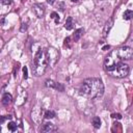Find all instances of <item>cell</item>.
I'll return each instance as SVG.
<instances>
[{
	"mask_svg": "<svg viewBox=\"0 0 133 133\" xmlns=\"http://www.w3.org/2000/svg\"><path fill=\"white\" fill-rule=\"evenodd\" d=\"M112 117H116V118H122V115L120 113H117V114H112Z\"/></svg>",
	"mask_w": 133,
	"mask_h": 133,
	"instance_id": "cell-26",
	"label": "cell"
},
{
	"mask_svg": "<svg viewBox=\"0 0 133 133\" xmlns=\"http://www.w3.org/2000/svg\"><path fill=\"white\" fill-rule=\"evenodd\" d=\"M44 116L46 118H48V120H50V118H53L55 116V113H54V111H52V110H47L46 112L44 113Z\"/></svg>",
	"mask_w": 133,
	"mask_h": 133,
	"instance_id": "cell-14",
	"label": "cell"
},
{
	"mask_svg": "<svg viewBox=\"0 0 133 133\" xmlns=\"http://www.w3.org/2000/svg\"><path fill=\"white\" fill-rule=\"evenodd\" d=\"M47 1H48V3H49V4H53L55 0H47Z\"/></svg>",
	"mask_w": 133,
	"mask_h": 133,
	"instance_id": "cell-28",
	"label": "cell"
},
{
	"mask_svg": "<svg viewBox=\"0 0 133 133\" xmlns=\"http://www.w3.org/2000/svg\"><path fill=\"white\" fill-rule=\"evenodd\" d=\"M71 1H72V2H78L79 0H71Z\"/></svg>",
	"mask_w": 133,
	"mask_h": 133,
	"instance_id": "cell-29",
	"label": "cell"
},
{
	"mask_svg": "<svg viewBox=\"0 0 133 133\" xmlns=\"http://www.w3.org/2000/svg\"><path fill=\"white\" fill-rule=\"evenodd\" d=\"M92 124H93V126H94L96 129L100 128V127H101V120H100V117L95 116L93 120H92Z\"/></svg>",
	"mask_w": 133,
	"mask_h": 133,
	"instance_id": "cell-13",
	"label": "cell"
},
{
	"mask_svg": "<svg viewBox=\"0 0 133 133\" xmlns=\"http://www.w3.org/2000/svg\"><path fill=\"white\" fill-rule=\"evenodd\" d=\"M74 19L72 17H68L66 20V23H65V28L67 30H72L73 27H74Z\"/></svg>",
	"mask_w": 133,
	"mask_h": 133,
	"instance_id": "cell-11",
	"label": "cell"
},
{
	"mask_svg": "<svg viewBox=\"0 0 133 133\" xmlns=\"http://www.w3.org/2000/svg\"><path fill=\"white\" fill-rule=\"evenodd\" d=\"M104 69L110 76L115 78H125L129 74V66L118 57L115 50L111 51L105 58Z\"/></svg>",
	"mask_w": 133,
	"mask_h": 133,
	"instance_id": "cell-1",
	"label": "cell"
},
{
	"mask_svg": "<svg viewBox=\"0 0 133 133\" xmlns=\"http://www.w3.org/2000/svg\"><path fill=\"white\" fill-rule=\"evenodd\" d=\"M112 25H113V19L112 18H110L106 23H105V26H104V30H103V37H106L107 34H108V32L110 31V29H111V27H112Z\"/></svg>",
	"mask_w": 133,
	"mask_h": 133,
	"instance_id": "cell-9",
	"label": "cell"
},
{
	"mask_svg": "<svg viewBox=\"0 0 133 133\" xmlns=\"http://www.w3.org/2000/svg\"><path fill=\"white\" fill-rule=\"evenodd\" d=\"M8 118H9V120H11V118H12V116H11V115H6V116H0V125H1V124H3V123L5 122V120H8Z\"/></svg>",
	"mask_w": 133,
	"mask_h": 133,
	"instance_id": "cell-21",
	"label": "cell"
},
{
	"mask_svg": "<svg viewBox=\"0 0 133 133\" xmlns=\"http://www.w3.org/2000/svg\"><path fill=\"white\" fill-rule=\"evenodd\" d=\"M65 46H67L68 48L71 47V39H70V38H66L65 39Z\"/></svg>",
	"mask_w": 133,
	"mask_h": 133,
	"instance_id": "cell-22",
	"label": "cell"
},
{
	"mask_svg": "<svg viewBox=\"0 0 133 133\" xmlns=\"http://www.w3.org/2000/svg\"><path fill=\"white\" fill-rule=\"evenodd\" d=\"M83 33H84V29L83 28H79V29H77L74 33V36H73V39H74V42H77V41H79L80 38L83 36Z\"/></svg>",
	"mask_w": 133,
	"mask_h": 133,
	"instance_id": "cell-12",
	"label": "cell"
},
{
	"mask_svg": "<svg viewBox=\"0 0 133 133\" xmlns=\"http://www.w3.org/2000/svg\"><path fill=\"white\" fill-rule=\"evenodd\" d=\"M51 18H52L53 20H55V23H56V24L59 22V17H58V15H57V14L55 13V12H53V13L51 14Z\"/></svg>",
	"mask_w": 133,
	"mask_h": 133,
	"instance_id": "cell-18",
	"label": "cell"
},
{
	"mask_svg": "<svg viewBox=\"0 0 133 133\" xmlns=\"http://www.w3.org/2000/svg\"><path fill=\"white\" fill-rule=\"evenodd\" d=\"M116 54L118 55V57H120L123 61L125 60H130L133 56V50L132 48L128 47V46H123V47H120L116 49Z\"/></svg>",
	"mask_w": 133,
	"mask_h": 133,
	"instance_id": "cell-4",
	"label": "cell"
},
{
	"mask_svg": "<svg viewBox=\"0 0 133 133\" xmlns=\"http://www.w3.org/2000/svg\"><path fill=\"white\" fill-rule=\"evenodd\" d=\"M1 102H2V104L4 105V106H9V105L12 104V102H13V96L9 93H5L2 97Z\"/></svg>",
	"mask_w": 133,
	"mask_h": 133,
	"instance_id": "cell-10",
	"label": "cell"
},
{
	"mask_svg": "<svg viewBox=\"0 0 133 133\" xmlns=\"http://www.w3.org/2000/svg\"><path fill=\"white\" fill-rule=\"evenodd\" d=\"M45 85L47 86V87H51V88H55V85H56V83H55L53 80H46V82H45Z\"/></svg>",
	"mask_w": 133,
	"mask_h": 133,
	"instance_id": "cell-16",
	"label": "cell"
},
{
	"mask_svg": "<svg viewBox=\"0 0 133 133\" xmlns=\"http://www.w3.org/2000/svg\"><path fill=\"white\" fill-rule=\"evenodd\" d=\"M133 16V12L131 10H128L124 13V20H130Z\"/></svg>",
	"mask_w": 133,
	"mask_h": 133,
	"instance_id": "cell-15",
	"label": "cell"
},
{
	"mask_svg": "<svg viewBox=\"0 0 133 133\" xmlns=\"http://www.w3.org/2000/svg\"><path fill=\"white\" fill-rule=\"evenodd\" d=\"M8 128H9L10 131H16L17 130V124L14 123V122H11L8 125Z\"/></svg>",
	"mask_w": 133,
	"mask_h": 133,
	"instance_id": "cell-17",
	"label": "cell"
},
{
	"mask_svg": "<svg viewBox=\"0 0 133 133\" xmlns=\"http://www.w3.org/2000/svg\"><path fill=\"white\" fill-rule=\"evenodd\" d=\"M55 88H56L58 92H64V90H65V87H64V85H62L61 83H56V85H55Z\"/></svg>",
	"mask_w": 133,
	"mask_h": 133,
	"instance_id": "cell-20",
	"label": "cell"
},
{
	"mask_svg": "<svg viewBox=\"0 0 133 133\" xmlns=\"http://www.w3.org/2000/svg\"><path fill=\"white\" fill-rule=\"evenodd\" d=\"M48 67V59H47V54L44 49H40L36 53L33 58V73L36 76H42Z\"/></svg>",
	"mask_w": 133,
	"mask_h": 133,
	"instance_id": "cell-3",
	"label": "cell"
},
{
	"mask_svg": "<svg viewBox=\"0 0 133 133\" xmlns=\"http://www.w3.org/2000/svg\"><path fill=\"white\" fill-rule=\"evenodd\" d=\"M44 117V110L43 108H41L39 106H34L32 111H31V120L37 123L40 124L42 122V118Z\"/></svg>",
	"mask_w": 133,
	"mask_h": 133,
	"instance_id": "cell-6",
	"label": "cell"
},
{
	"mask_svg": "<svg viewBox=\"0 0 133 133\" xmlns=\"http://www.w3.org/2000/svg\"><path fill=\"white\" fill-rule=\"evenodd\" d=\"M23 73H24V79H27V77H28V70H27L26 67L23 68Z\"/></svg>",
	"mask_w": 133,
	"mask_h": 133,
	"instance_id": "cell-24",
	"label": "cell"
},
{
	"mask_svg": "<svg viewBox=\"0 0 133 133\" xmlns=\"http://www.w3.org/2000/svg\"><path fill=\"white\" fill-rule=\"evenodd\" d=\"M27 27H28V25H27V23L23 22L22 24H21V27H20V31L21 32H25L27 30Z\"/></svg>",
	"mask_w": 133,
	"mask_h": 133,
	"instance_id": "cell-19",
	"label": "cell"
},
{
	"mask_svg": "<svg viewBox=\"0 0 133 133\" xmlns=\"http://www.w3.org/2000/svg\"><path fill=\"white\" fill-rule=\"evenodd\" d=\"M79 92L87 99H98L104 94V84L99 78H87L81 83Z\"/></svg>",
	"mask_w": 133,
	"mask_h": 133,
	"instance_id": "cell-2",
	"label": "cell"
},
{
	"mask_svg": "<svg viewBox=\"0 0 133 133\" xmlns=\"http://www.w3.org/2000/svg\"><path fill=\"white\" fill-rule=\"evenodd\" d=\"M47 54V59H48V65H50L51 67H54L57 64V61L59 59V52L55 48L50 47L46 51Z\"/></svg>",
	"mask_w": 133,
	"mask_h": 133,
	"instance_id": "cell-5",
	"label": "cell"
},
{
	"mask_svg": "<svg viewBox=\"0 0 133 133\" xmlns=\"http://www.w3.org/2000/svg\"><path fill=\"white\" fill-rule=\"evenodd\" d=\"M32 12L34 13V15H36L39 19L43 18L44 15H45V5L43 3H36V4H33Z\"/></svg>",
	"mask_w": 133,
	"mask_h": 133,
	"instance_id": "cell-7",
	"label": "cell"
},
{
	"mask_svg": "<svg viewBox=\"0 0 133 133\" xmlns=\"http://www.w3.org/2000/svg\"><path fill=\"white\" fill-rule=\"evenodd\" d=\"M0 2L3 3V4H5V5H9V4L12 3V0H0Z\"/></svg>",
	"mask_w": 133,
	"mask_h": 133,
	"instance_id": "cell-25",
	"label": "cell"
},
{
	"mask_svg": "<svg viewBox=\"0 0 133 133\" xmlns=\"http://www.w3.org/2000/svg\"><path fill=\"white\" fill-rule=\"evenodd\" d=\"M56 127H55V125H53L52 123L50 122H47L45 123L43 126L41 127V131L42 132H45V133H50V132H53V131H56Z\"/></svg>",
	"mask_w": 133,
	"mask_h": 133,
	"instance_id": "cell-8",
	"label": "cell"
},
{
	"mask_svg": "<svg viewBox=\"0 0 133 133\" xmlns=\"http://www.w3.org/2000/svg\"><path fill=\"white\" fill-rule=\"evenodd\" d=\"M57 8H58V10H59L60 12H64V11H65V3H64V2H59Z\"/></svg>",
	"mask_w": 133,
	"mask_h": 133,
	"instance_id": "cell-23",
	"label": "cell"
},
{
	"mask_svg": "<svg viewBox=\"0 0 133 133\" xmlns=\"http://www.w3.org/2000/svg\"><path fill=\"white\" fill-rule=\"evenodd\" d=\"M0 131H1V127H0Z\"/></svg>",
	"mask_w": 133,
	"mask_h": 133,
	"instance_id": "cell-30",
	"label": "cell"
},
{
	"mask_svg": "<svg viewBox=\"0 0 133 133\" xmlns=\"http://www.w3.org/2000/svg\"><path fill=\"white\" fill-rule=\"evenodd\" d=\"M109 48H110V46L106 45V46H104V47H103V50H104V51H106V50H107V49H109Z\"/></svg>",
	"mask_w": 133,
	"mask_h": 133,
	"instance_id": "cell-27",
	"label": "cell"
}]
</instances>
